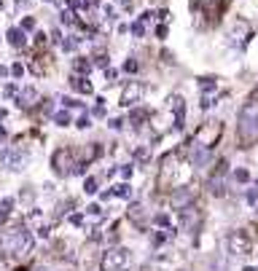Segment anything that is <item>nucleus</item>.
I'll return each instance as SVG.
<instances>
[{
	"mask_svg": "<svg viewBox=\"0 0 258 271\" xmlns=\"http://www.w3.org/2000/svg\"><path fill=\"white\" fill-rule=\"evenodd\" d=\"M11 76H14V78H22V76H25V67H22V65H14V67H11Z\"/></svg>",
	"mask_w": 258,
	"mask_h": 271,
	"instance_id": "obj_38",
	"label": "nucleus"
},
{
	"mask_svg": "<svg viewBox=\"0 0 258 271\" xmlns=\"http://www.w3.org/2000/svg\"><path fill=\"white\" fill-rule=\"evenodd\" d=\"M76 126H78V129H89V126H91V121L84 116V118H78V124H76Z\"/></svg>",
	"mask_w": 258,
	"mask_h": 271,
	"instance_id": "obj_40",
	"label": "nucleus"
},
{
	"mask_svg": "<svg viewBox=\"0 0 258 271\" xmlns=\"http://www.w3.org/2000/svg\"><path fill=\"white\" fill-rule=\"evenodd\" d=\"M242 271H258V269H253V266H245Z\"/></svg>",
	"mask_w": 258,
	"mask_h": 271,
	"instance_id": "obj_49",
	"label": "nucleus"
},
{
	"mask_svg": "<svg viewBox=\"0 0 258 271\" xmlns=\"http://www.w3.org/2000/svg\"><path fill=\"white\" fill-rule=\"evenodd\" d=\"M11 210H14V199H3V201H0V226L8 220Z\"/></svg>",
	"mask_w": 258,
	"mask_h": 271,
	"instance_id": "obj_21",
	"label": "nucleus"
},
{
	"mask_svg": "<svg viewBox=\"0 0 258 271\" xmlns=\"http://www.w3.org/2000/svg\"><path fill=\"white\" fill-rule=\"evenodd\" d=\"M14 3H16V5H25V0H14Z\"/></svg>",
	"mask_w": 258,
	"mask_h": 271,
	"instance_id": "obj_50",
	"label": "nucleus"
},
{
	"mask_svg": "<svg viewBox=\"0 0 258 271\" xmlns=\"http://www.w3.org/2000/svg\"><path fill=\"white\" fill-rule=\"evenodd\" d=\"M143 94H145V83H143V81H129V83L121 89V102H118V105L132 108L135 102L143 100Z\"/></svg>",
	"mask_w": 258,
	"mask_h": 271,
	"instance_id": "obj_8",
	"label": "nucleus"
},
{
	"mask_svg": "<svg viewBox=\"0 0 258 271\" xmlns=\"http://www.w3.org/2000/svg\"><path fill=\"white\" fill-rule=\"evenodd\" d=\"M167 108H170V113H175V129H183V118H186V102H183V97L172 94Z\"/></svg>",
	"mask_w": 258,
	"mask_h": 271,
	"instance_id": "obj_12",
	"label": "nucleus"
},
{
	"mask_svg": "<svg viewBox=\"0 0 258 271\" xmlns=\"http://www.w3.org/2000/svg\"><path fill=\"white\" fill-rule=\"evenodd\" d=\"M145 207L143 204H129V220L132 223H137V226H140V223H145Z\"/></svg>",
	"mask_w": 258,
	"mask_h": 271,
	"instance_id": "obj_19",
	"label": "nucleus"
},
{
	"mask_svg": "<svg viewBox=\"0 0 258 271\" xmlns=\"http://www.w3.org/2000/svg\"><path fill=\"white\" fill-rule=\"evenodd\" d=\"M226 244H229V252H231V255H250V250H253V242L248 239L245 231H231Z\"/></svg>",
	"mask_w": 258,
	"mask_h": 271,
	"instance_id": "obj_7",
	"label": "nucleus"
},
{
	"mask_svg": "<svg viewBox=\"0 0 258 271\" xmlns=\"http://www.w3.org/2000/svg\"><path fill=\"white\" fill-rule=\"evenodd\" d=\"M137 67H140V65L135 62V56H129V59L124 62V70H127V73H137Z\"/></svg>",
	"mask_w": 258,
	"mask_h": 271,
	"instance_id": "obj_34",
	"label": "nucleus"
},
{
	"mask_svg": "<svg viewBox=\"0 0 258 271\" xmlns=\"http://www.w3.org/2000/svg\"><path fill=\"white\" fill-rule=\"evenodd\" d=\"M22 30L25 32L35 30V16H25V19H22Z\"/></svg>",
	"mask_w": 258,
	"mask_h": 271,
	"instance_id": "obj_32",
	"label": "nucleus"
},
{
	"mask_svg": "<svg viewBox=\"0 0 258 271\" xmlns=\"http://www.w3.org/2000/svg\"><path fill=\"white\" fill-rule=\"evenodd\" d=\"M91 65H97V67H108V56H105V54L94 56V62H91Z\"/></svg>",
	"mask_w": 258,
	"mask_h": 271,
	"instance_id": "obj_37",
	"label": "nucleus"
},
{
	"mask_svg": "<svg viewBox=\"0 0 258 271\" xmlns=\"http://www.w3.org/2000/svg\"><path fill=\"white\" fill-rule=\"evenodd\" d=\"M188 161H191V166H197V169L207 166L210 164V148L199 145V142H191V148H188Z\"/></svg>",
	"mask_w": 258,
	"mask_h": 271,
	"instance_id": "obj_11",
	"label": "nucleus"
},
{
	"mask_svg": "<svg viewBox=\"0 0 258 271\" xmlns=\"http://www.w3.org/2000/svg\"><path fill=\"white\" fill-rule=\"evenodd\" d=\"M67 3H70V8H78V5H81V0H67Z\"/></svg>",
	"mask_w": 258,
	"mask_h": 271,
	"instance_id": "obj_47",
	"label": "nucleus"
},
{
	"mask_svg": "<svg viewBox=\"0 0 258 271\" xmlns=\"http://www.w3.org/2000/svg\"><path fill=\"white\" fill-rule=\"evenodd\" d=\"M70 86L78 91V94H91V91H94V89H91V83H89V78H86V76H76V73H73V78H70Z\"/></svg>",
	"mask_w": 258,
	"mask_h": 271,
	"instance_id": "obj_17",
	"label": "nucleus"
},
{
	"mask_svg": "<svg viewBox=\"0 0 258 271\" xmlns=\"http://www.w3.org/2000/svg\"><path fill=\"white\" fill-rule=\"evenodd\" d=\"M5 38H8V46H14V49H25V43H27L25 30H22V27H11Z\"/></svg>",
	"mask_w": 258,
	"mask_h": 271,
	"instance_id": "obj_16",
	"label": "nucleus"
},
{
	"mask_svg": "<svg viewBox=\"0 0 258 271\" xmlns=\"http://www.w3.org/2000/svg\"><path fill=\"white\" fill-rule=\"evenodd\" d=\"M51 118H54V124H57V126H70V113H67V110H57V113H51Z\"/></svg>",
	"mask_w": 258,
	"mask_h": 271,
	"instance_id": "obj_22",
	"label": "nucleus"
},
{
	"mask_svg": "<svg viewBox=\"0 0 258 271\" xmlns=\"http://www.w3.org/2000/svg\"><path fill=\"white\" fill-rule=\"evenodd\" d=\"M234 180H237V183H248L250 180L248 169H237V172H234Z\"/></svg>",
	"mask_w": 258,
	"mask_h": 271,
	"instance_id": "obj_33",
	"label": "nucleus"
},
{
	"mask_svg": "<svg viewBox=\"0 0 258 271\" xmlns=\"http://www.w3.org/2000/svg\"><path fill=\"white\" fill-rule=\"evenodd\" d=\"M180 223H183L186 231L197 234L199 226H202V215H199V210L194 204H188V207H183V210H180Z\"/></svg>",
	"mask_w": 258,
	"mask_h": 271,
	"instance_id": "obj_10",
	"label": "nucleus"
},
{
	"mask_svg": "<svg viewBox=\"0 0 258 271\" xmlns=\"http://www.w3.org/2000/svg\"><path fill=\"white\" fill-rule=\"evenodd\" d=\"M197 5L204 11V14L213 16V14H218V11H221L223 5H226V0H197Z\"/></svg>",
	"mask_w": 258,
	"mask_h": 271,
	"instance_id": "obj_18",
	"label": "nucleus"
},
{
	"mask_svg": "<svg viewBox=\"0 0 258 271\" xmlns=\"http://www.w3.org/2000/svg\"><path fill=\"white\" fill-rule=\"evenodd\" d=\"M191 199H194L191 188H177V191L172 193V207H175V210H183V207L191 204Z\"/></svg>",
	"mask_w": 258,
	"mask_h": 271,
	"instance_id": "obj_14",
	"label": "nucleus"
},
{
	"mask_svg": "<svg viewBox=\"0 0 258 271\" xmlns=\"http://www.w3.org/2000/svg\"><path fill=\"white\" fill-rule=\"evenodd\" d=\"M70 223H73V226H81V223H84V215H70Z\"/></svg>",
	"mask_w": 258,
	"mask_h": 271,
	"instance_id": "obj_45",
	"label": "nucleus"
},
{
	"mask_svg": "<svg viewBox=\"0 0 258 271\" xmlns=\"http://www.w3.org/2000/svg\"><path fill=\"white\" fill-rule=\"evenodd\" d=\"M199 89H202V94H210V91H215V81L213 78H202L199 81Z\"/></svg>",
	"mask_w": 258,
	"mask_h": 271,
	"instance_id": "obj_26",
	"label": "nucleus"
},
{
	"mask_svg": "<svg viewBox=\"0 0 258 271\" xmlns=\"http://www.w3.org/2000/svg\"><path fill=\"white\" fill-rule=\"evenodd\" d=\"M32 244V234L25 231V228H11L0 236V250L5 252L8 258H22Z\"/></svg>",
	"mask_w": 258,
	"mask_h": 271,
	"instance_id": "obj_2",
	"label": "nucleus"
},
{
	"mask_svg": "<svg viewBox=\"0 0 258 271\" xmlns=\"http://www.w3.org/2000/svg\"><path fill=\"white\" fill-rule=\"evenodd\" d=\"M116 5H121V11H129L132 8V0H116Z\"/></svg>",
	"mask_w": 258,
	"mask_h": 271,
	"instance_id": "obj_44",
	"label": "nucleus"
},
{
	"mask_svg": "<svg viewBox=\"0 0 258 271\" xmlns=\"http://www.w3.org/2000/svg\"><path fill=\"white\" fill-rule=\"evenodd\" d=\"M59 102H62V105H65V108H76V110H81V108H84L81 102H78V100H73V97H62Z\"/></svg>",
	"mask_w": 258,
	"mask_h": 271,
	"instance_id": "obj_30",
	"label": "nucleus"
},
{
	"mask_svg": "<svg viewBox=\"0 0 258 271\" xmlns=\"http://www.w3.org/2000/svg\"><path fill=\"white\" fill-rule=\"evenodd\" d=\"M129 263H132V258H129L127 247H111V250L102 255L100 269L102 271H127Z\"/></svg>",
	"mask_w": 258,
	"mask_h": 271,
	"instance_id": "obj_3",
	"label": "nucleus"
},
{
	"mask_svg": "<svg viewBox=\"0 0 258 271\" xmlns=\"http://www.w3.org/2000/svg\"><path fill=\"white\" fill-rule=\"evenodd\" d=\"M145 118H148L145 110H132V116H129V121H132V126H135V129H140V126L145 124Z\"/></svg>",
	"mask_w": 258,
	"mask_h": 271,
	"instance_id": "obj_23",
	"label": "nucleus"
},
{
	"mask_svg": "<svg viewBox=\"0 0 258 271\" xmlns=\"http://www.w3.org/2000/svg\"><path fill=\"white\" fill-rule=\"evenodd\" d=\"M121 177H124V180H129V177H132V164L121 166Z\"/></svg>",
	"mask_w": 258,
	"mask_h": 271,
	"instance_id": "obj_41",
	"label": "nucleus"
},
{
	"mask_svg": "<svg viewBox=\"0 0 258 271\" xmlns=\"http://www.w3.org/2000/svg\"><path fill=\"white\" fill-rule=\"evenodd\" d=\"M0 161H3L5 169L22 172L27 166V161H30V153H27L25 148H19V145H5L3 153H0Z\"/></svg>",
	"mask_w": 258,
	"mask_h": 271,
	"instance_id": "obj_4",
	"label": "nucleus"
},
{
	"mask_svg": "<svg viewBox=\"0 0 258 271\" xmlns=\"http://www.w3.org/2000/svg\"><path fill=\"white\" fill-rule=\"evenodd\" d=\"M248 201H250V204H256V201H258V191H256V188H250V191H248Z\"/></svg>",
	"mask_w": 258,
	"mask_h": 271,
	"instance_id": "obj_42",
	"label": "nucleus"
},
{
	"mask_svg": "<svg viewBox=\"0 0 258 271\" xmlns=\"http://www.w3.org/2000/svg\"><path fill=\"white\" fill-rule=\"evenodd\" d=\"M250 35H253L250 25L245 19H237L231 25V30H229V43L237 46V49H245V46H248V40H250Z\"/></svg>",
	"mask_w": 258,
	"mask_h": 271,
	"instance_id": "obj_6",
	"label": "nucleus"
},
{
	"mask_svg": "<svg viewBox=\"0 0 258 271\" xmlns=\"http://www.w3.org/2000/svg\"><path fill=\"white\" fill-rule=\"evenodd\" d=\"M76 22V14L73 11H62V25H73Z\"/></svg>",
	"mask_w": 258,
	"mask_h": 271,
	"instance_id": "obj_35",
	"label": "nucleus"
},
{
	"mask_svg": "<svg viewBox=\"0 0 258 271\" xmlns=\"http://www.w3.org/2000/svg\"><path fill=\"white\" fill-rule=\"evenodd\" d=\"M73 70H78V76H86V73L91 70V65H89V62H86V59H84V56H78V59L73 62Z\"/></svg>",
	"mask_w": 258,
	"mask_h": 271,
	"instance_id": "obj_24",
	"label": "nucleus"
},
{
	"mask_svg": "<svg viewBox=\"0 0 258 271\" xmlns=\"http://www.w3.org/2000/svg\"><path fill=\"white\" fill-rule=\"evenodd\" d=\"M84 191H86V193H97V177H86Z\"/></svg>",
	"mask_w": 258,
	"mask_h": 271,
	"instance_id": "obj_31",
	"label": "nucleus"
},
{
	"mask_svg": "<svg viewBox=\"0 0 258 271\" xmlns=\"http://www.w3.org/2000/svg\"><path fill=\"white\" fill-rule=\"evenodd\" d=\"M35 271H46V269H35Z\"/></svg>",
	"mask_w": 258,
	"mask_h": 271,
	"instance_id": "obj_51",
	"label": "nucleus"
},
{
	"mask_svg": "<svg viewBox=\"0 0 258 271\" xmlns=\"http://www.w3.org/2000/svg\"><path fill=\"white\" fill-rule=\"evenodd\" d=\"M86 215H89V217H97V220H102V215H105V210H102L100 204H91V207H86Z\"/></svg>",
	"mask_w": 258,
	"mask_h": 271,
	"instance_id": "obj_25",
	"label": "nucleus"
},
{
	"mask_svg": "<svg viewBox=\"0 0 258 271\" xmlns=\"http://www.w3.org/2000/svg\"><path fill=\"white\" fill-rule=\"evenodd\" d=\"M135 159L140 161V164H145V161L151 159V151H148L145 145H143V148H137V151H135Z\"/></svg>",
	"mask_w": 258,
	"mask_h": 271,
	"instance_id": "obj_28",
	"label": "nucleus"
},
{
	"mask_svg": "<svg viewBox=\"0 0 258 271\" xmlns=\"http://www.w3.org/2000/svg\"><path fill=\"white\" fill-rule=\"evenodd\" d=\"M129 30H132V35H135V38H143V35H145V25H143V22H135Z\"/></svg>",
	"mask_w": 258,
	"mask_h": 271,
	"instance_id": "obj_29",
	"label": "nucleus"
},
{
	"mask_svg": "<svg viewBox=\"0 0 258 271\" xmlns=\"http://www.w3.org/2000/svg\"><path fill=\"white\" fill-rule=\"evenodd\" d=\"M108 126H111V129H121V126H124V118H111V121H108Z\"/></svg>",
	"mask_w": 258,
	"mask_h": 271,
	"instance_id": "obj_39",
	"label": "nucleus"
},
{
	"mask_svg": "<svg viewBox=\"0 0 258 271\" xmlns=\"http://www.w3.org/2000/svg\"><path fill=\"white\" fill-rule=\"evenodd\" d=\"M237 135H239V142H242L245 148L258 142V105L256 102H248V105L239 110Z\"/></svg>",
	"mask_w": 258,
	"mask_h": 271,
	"instance_id": "obj_1",
	"label": "nucleus"
},
{
	"mask_svg": "<svg viewBox=\"0 0 258 271\" xmlns=\"http://www.w3.org/2000/svg\"><path fill=\"white\" fill-rule=\"evenodd\" d=\"M108 196H118V199H132V188H129V183H121V186H116L113 191H108Z\"/></svg>",
	"mask_w": 258,
	"mask_h": 271,
	"instance_id": "obj_20",
	"label": "nucleus"
},
{
	"mask_svg": "<svg viewBox=\"0 0 258 271\" xmlns=\"http://www.w3.org/2000/svg\"><path fill=\"white\" fill-rule=\"evenodd\" d=\"M91 113H94L97 118H105V100H102V97H97V105L91 108Z\"/></svg>",
	"mask_w": 258,
	"mask_h": 271,
	"instance_id": "obj_27",
	"label": "nucleus"
},
{
	"mask_svg": "<svg viewBox=\"0 0 258 271\" xmlns=\"http://www.w3.org/2000/svg\"><path fill=\"white\" fill-rule=\"evenodd\" d=\"M5 118V108H0V121H3Z\"/></svg>",
	"mask_w": 258,
	"mask_h": 271,
	"instance_id": "obj_48",
	"label": "nucleus"
},
{
	"mask_svg": "<svg viewBox=\"0 0 258 271\" xmlns=\"http://www.w3.org/2000/svg\"><path fill=\"white\" fill-rule=\"evenodd\" d=\"M73 166H76V159H73L70 148H59V151H54V156H51V169H54L57 175L59 177L73 175Z\"/></svg>",
	"mask_w": 258,
	"mask_h": 271,
	"instance_id": "obj_5",
	"label": "nucleus"
},
{
	"mask_svg": "<svg viewBox=\"0 0 258 271\" xmlns=\"http://www.w3.org/2000/svg\"><path fill=\"white\" fill-rule=\"evenodd\" d=\"M218 137H221V121H210V124H204L202 129L197 132V140L194 142H199V145H204V148H213L218 142Z\"/></svg>",
	"mask_w": 258,
	"mask_h": 271,
	"instance_id": "obj_9",
	"label": "nucleus"
},
{
	"mask_svg": "<svg viewBox=\"0 0 258 271\" xmlns=\"http://www.w3.org/2000/svg\"><path fill=\"white\" fill-rule=\"evenodd\" d=\"M223 175H226V161H221V164H218V172L213 175V180H210V191H213L215 196L223 193Z\"/></svg>",
	"mask_w": 258,
	"mask_h": 271,
	"instance_id": "obj_15",
	"label": "nucleus"
},
{
	"mask_svg": "<svg viewBox=\"0 0 258 271\" xmlns=\"http://www.w3.org/2000/svg\"><path fill=\"white\" fill-rule=\"evenodd\" d=\"M14 100L19 102V108H32V105H38V89L35 86H25V89L16 91Z\"/></svg>",
	"mask_w": 258,
	"mask_h": 271,
	"instance_id": "obj_13",
	"label": "nucleus"
},
{
	"mask_svg": "<svg viewBox=\"0 0 258 271\" xmlns=\"http://www.w3.org/2000/svg\"><path fill=\"white\" fill-rule=\"evenodd\" d=\"M156 223H159V226H164V228H167V226H170V217H167V215H156Z\"/></svg>",
	"mask_w": 258,
	"mask_h": 271,
	"instance_id": "obj_43",
	"label": "nucleus"
},
{
	"mask_svg": "<svg viewBox=\"0 0 258 271\" xmlns=\"http://www.w3.org/2000/svg\"><path fill=\"white\" fill-rule=\"evenodd\" d=\"M51 40H54V43H62V32L59 30H51Z\"/></svg>",
	"mask_w": 258,
	"mask_h": 271,
	"instance_id": "obj_46",
	"label": "nucleus"
},
{
	"mask_svg": "<svg viewBox=\"0 0 258 271\" xmlns=\"http://www.w3.org/2000/svg\"><path fill=\"white\" fill-rule=\"evenodd\" d=\"M46 3H49V0H46Z\"/></svg>",
	"mask_w": 258,
	"mask_h": 271,
	"instance_id": "obj_52",
	"label": "nucleus"
},
{
	"mask_svg": "<svg viewBox=\"0 0 258 271\" xmlns=\"http://www.w3.org/2000/svg\"><path fill=\"white\" fill-rule=\"evenodd\" d=\"M16 91H19V86H16V83H8V86H5V91H3V94L11 100V97H16Z\"/></svg>",
	"mask_w": 258,
	"mask_h": 271,
	"instance_id": "obj_36",
	"label": "nucleus"
}]
</instances>
